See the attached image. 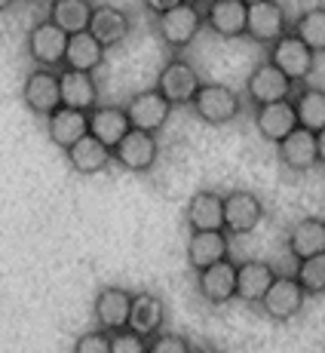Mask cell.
Returning <instances> with one entry per match:
<instances>
[{
	"instance_id": "obj_38",
	"label": "cell",
	"mask_w": 325,
	"mask_h": 353,
	"mask_svg": "<svg viewBox=\"0 0 325 353\" xmlns=\"http://www.w3.org/2000/svg\"><path fill=\"white\" fill-rule=\"evenodd\" d=\"M193 353H224V350H218V347H193Z\"/></svg>"
},
{
	"instance_id": "obj_37",
	"label": "cell",
	"mask_w": 325,
	"mask_h": 353,
	"mask_svg": "<svg viewBox=\"0 0 325 353\" xmlns=\"http://www.w3.org/2000/svg\"><path fill=\"white\" fill-rule=\"evenodd\" d=\"M316 154H319V166L325 169V129L316 132Z\"/></svg>"
},
{
	"instance_id": "obj_12",
	"label": "cell",
	"mask_w": 325,
	"mask_h": 353,
	"mask_svg": "<svg viewBox=\"0 0 325 353\" xmlns=\"http://www.w3.org/2000/svg\"><path fill=\"white\" fill-rule=\"evenodd\" d=\"M126 117H129L132 129H141V132H162V126L169 123V114H172V101H169L162 92L154 86V90L135 92V96L126 101Z\"/></svg>"
},
{
	"instance_id": "obj_14",
	"label": "cell",
	"mask_w": 325,
	"mask_h": 353,
	"mask_svg": "<svg viewBox=\"0 0 325 353\" xmlns=\"http://www.w3.org/2000/svg\"><path fill=\"white\" fill-rule=\"evenodd\" d=\"M92 37L98 40L105 50H114V46L126 43V37L132 34V16L123 10V6L114 3H96L90 16V28Z\"/></svg>"
},
{
	"instance_id": "obj_32",
	"label": "cell",
	"mask_w": 325,
	"mask_h": 353,
	"mask_svg": "<svg viewBox=\"0 0 325 353\" xmlns=\"http://www.w3.org/2000/svg\"><path fill=\"white\" fill-rule=\"evenodd\" d=\"M295 280L301 283V289L307 292V298L325 295V252L295 261Z\"/></svg>"
},
{
	"instance_id": "obj_23",
	"label": "cell",
	"mask_w": 325,
	"mask_h": 353,
	"mask_svg": "<svg viewBox=\"0 0 325 353\" xmlns=\"http://www.w3.org/2000/svg\"><path fill=\"white\" fill-rule=\"evenodd\" d=\"M65 157H67V163H71L74 172H80V175H98V172H105V169H111L114 151L107 145H101L96 135L86 132L83 139L74 141V145L67 148Z\"/></svg>"
},
{
	"instance_id": "obj_28",
	"label": "cell",
	"mask_w": 325,
	"mask_h": 353,
	"mask_svg": "<svg viewBox=\"0 0 325 353\" xmlns=\"http://www.w3.org/2000/svg\"><path fill=\"white\" fill-rule=\"evenodd\" d=\"M105 46L92 37L90 31L80 34H67V50H65V65L62 68H74V71H98L105 65Z\"/></svg>"
},
{
	"instance_id": "obj_5",
	"label": "cell",
	"mask_w": 325,
	"mask_h": 353,
	"mask_svg": "<svg viewBox=\"0 0 325 353\" xmlns=\"http://www.w3.org/2000/svg\"><path fill=\"white\" fill-rule=\"evenodd\" d=\"M25 50H28V59L34 62V68H59L65 65V50H67V34L52 25L50 19H40L37 25H31L28 37H25Z\"/></svg>"
},
{
	"instance_id": "obj_39",
	"label": "cell",
	"mask_w": 325,
	"mask_h": 353,
	"mask_svg": "<svg viewBox=\"0 0 325 353\" xmlns=\"http://www.w3.org/2000/svg\"><path fill=\"white\" fill-rule=\"evenodd\" d=\"M12 3H16V0H0V12H6V10H10V6Z\"/></svg>"
},
{
	"instance_id": "obj_9",
	"label": "cell",
	"mask_w": 325,
	"mask_h": 353,
	"mask_svg": "<svg viewBox=\"0 0 325 353\" xmlns=\"http://www.w3.org/2000/svg\"><path fill=\"white\" fill-rule=\"evenodd\" d=\"M200 86H202V77H200V71H196V65L181 56H172L157 74V90L172 101V108L191 105Z\"/></svg>"
},
{
	"instance_id": "obj_31",
	"label": "cell",
	"mask_w": 325,
	"mask_h": 353,
	"mask_svg": "<svg viewBox=\"0 0 325 353\" xmlns=\"http://www.w3.org/2000/svg\"><path fill=\"white\" fill-rule=\"evenodd\" d=\"M292 31L316 52V56L325 52V6H310V10H304L292 22Z\"/></svg>"
},
{
	"instance_id": "obj_34",
	"label": "cell",
	"mask_w": 325,
	"mask_h": 353,
	"mask_svg": "<svg viewBox=\"0 0 325 353\" xmlns=\"http://www.w3.org/2000/svg\"><path fill=\"white\" fill-rule=\"evenodd\" d=\"M74 353H111V335L96 325L74 341Z\"/></svg>"
},
{
	"instance_id": "obj_22",
	"label": "cell",
	"mask_w": 325,
	"mask_h": 353,
	"mask_svg": "<svg viewBox=\"0 0 325 353\" xmlns=\"http://www.w3.org/2000/svg\"><path fill=\"white\" fill-rule=\"evenodd\" d=\"M59 92H62L65 108L77 111H92L98 105V83L92 74L74 71V68H59Z\"/></svg>"
},
{
	"instance_id": "obj_36",
	"label": "cell",
	"mask_w": 325,
	"mask_h": 353,
	"mask_svg": "<svg viewBox=\"0 0 325 353\" xmlns=\"http://www.w3.org/2000/svg\"><path fill=\"white\" fill-rule=\"evenodd\" d=\"M178 3H181V0H141V6H145L154 19L162 16V12H169L172 6H178Z\"/></svg>"
},
{
	"instance_id": "obj_8",
	"label": "cell",
	"mask_w": 325,
	"mask_h": 353,
	"mask_svg": "<svg viewBox=\"0 0 325 353\" xmlns=\"http://www.w3.org/2000/svg\"><path fill=\"white\" fill-rule=\"evenodd\" d=\"M286 31H292V22H289L286 6H282L280 0H258V3H249L246 37L252 40V43L270 46Z\"/></svg>"
},
{
	"instance_id": "obj_21",
	"label": "cell",
	"mask_w": 325,
	"mask_h": 353,
	"mask_svg": "<svg viewBox=\"0 0 325 353\" xmlns=\"http://www.w3.org/2000/svg\"><path fill=\"white\" fill-rule=\"evenodd\" d=\"M46 120V139L52 141L56 148H67L74 145V141H80L86 132H90V111H77V108H56V111L50 114Z\"/></svg>"
},
{
	"instance_id": "obj_29",
	"label": "cell",
	"mask_w": 325,
	"mask_h": 353,
	"mask_svg": "<svg viewBox=\"0 0 325 353\" xmlns=\"http://www.w3.org/2000/svg\"><path fill=\"white\" fill-rule=\"evenodd\" d=\"M292 105L297 114V126L310 129V132L325 129V90H319V86H301V90H295Z\"/></svg>"
},
{
	"instance_id": "obj_3",
	"label": "cell",
	"mask_w": 325,
	"mask_h": 353,
	"mask_svg": "<svg viewBox=\"0 0 325 353\" xmlns=\"http://www.w3.org/2000/svg\"><path fill=\"white\" fill-rule=\"evenodd\" d=\"M267 59L280 68L289 80H295V86L304 83L316 68V52L310 50L295 31H286L280 40H273V43L267 46Z\"/></svg>"
},
{
	"instance_id": "obj_41",
	"label": "cell",
	"mask_w": 325,
	"mask_h": 353,
	"mask_svg": "<svg viewBox=\"0 0 325 353\" xmlns=\"http://www.w3.org/2000/svg\"><path fill=\"white\" fill-rule=\"evenodd\" d=\"M25 3H43V0H25Z\"/></svg>"
},
{
	"instance_id": "obj_16",
	"label": "cell",
	"mask_w": 325,
	"mask_h": 353,
	"mask_svg": "<svg viewBox=\"0 0 325 353\" xmlns=\"http://www.w3.org/2000/svg\"><path fill=\"white\" fill-rule=\"evenodd\" d=\"M246 16H249L246 0H209L206 10H202L206 28L224 40L246 37Z\"/></svg>"
},
{
	"instance_id": "obj_17",
	"label": "cell",
	"mask_w": 325,
	"mask_h": 353,
	"mask_svg": "<svg viewBox=\"0 0 325 353\" xmlns=\"http://www.w3.org/2000/svg\"><path fill=\"white\" fill-rule=\"evenodd\" d=\"M185 255H187L191 270L212 268L215 261L230 258V234L227 230H191Z\"/></svg>"
},
{
	"instance_id": "obj_15",
	"label": "cell",
	"mask_w": 325,
	"mask_h": 353,
	"mask_svg": "<svg viewBox=\"0 0 325 353\" xmlns=\"http://www.w3.org/2000/svg\"><path fill=\"white\" fill-rule=\"evenodd\" d=\"M196 292L202 295V301L221 307V304L236 298V261H215L212 268L196 270Z\"/></svg>"
},
{
	"instance_id": "obj_35",
	"label": "cell",
	"mask_w": 325,
	"mask_h": 353,
	"mask_svg": "<svg viewBox=\"0 0 325 353\" xmlns=\"http://www.w3.org/2000/svg\"><path fill=\"white\" fill-rule=\"evenodd\" d=\"M111 353H147V338H141L138 332L123 329L111 335Z\"/></svg>"
},
{
	"instance_id": "obj_26",
	"label": "cell",
	"mask_w": 325,
	"mask_h": 353,
	"mask_svg": "<svg viewBox=\"0 0 325 353\" xmlns=\"http://www.w3.org/2000/svg\"><path fill=\"white\" fill-rule=\"evenodd\" d=\"M286 249L295 261L325 252V219L310 215V219L295 221L292 230H289V236H286Z\"/></svg>"
},
{
	"instance_id": "obj_1",
	"label": "cell",
	"mask_w": 325,
	"mask_h": 353,
	"mask_svg": "<svg viewBox=\"0 0 325 353\" xmlns=\"http://www.w3.org/2000/svg\"><path fill=\"white\" fill-rule=\"evenodd\" d=\"M191 111L209 126H227L242 114V96L227 83H202L191 101Z\"/></svg>"
},
{
	"instance_id": "obj_6",
	"label": "cell",
	"mask_w": 325,
	"mask_h": 353,
	"mask_svg": "<svg viewBox=\"0 0 325 353\" xmlns=\"http://www.w3.org/2000/svg\"><path fill=\"white\" fill-rule=\"evenodd\" d=\"M264 209L261 196L255 191H246V188H233L230 194H224V230L230 236H249L261 228Z\"/></svg>"
},
{
	"instance_id": "obj_7",
	"label": "cell",
	"mask_w": 325,
	"mask_h": 353,
	"mask_svg": "<svg viewBox=\"0 0 325 353\" xmlns=\"http://www.w3.org/2000/svg\"><path fill=\"white\" fill-rule=\"evenodd\" d=\"M242 92H246V99L252 101L255 108H261V105H270V101L292 99L295 80H289L270 59H261V62L252 68V74L246 77V90Z\"/></svg>"
},
{
	"instance_id": "obj_40",
	"label": "cell",
	"mask_w": 325,
	"mask_h": 353,
	"mask_svg": "<svg viewBox=\"0 0 325 353\" xmlns=\"http://www.w3.org/2000/svg\"><path fill=\"white\" fill-rule=\"evenodd\" d=\"M187 3H209V0H187Z\"/></svg>"
},
{
	"instance_id": "obj_42",
	"label": "cell",
	"mask_w": 325,
	"mask_h": 353,
	"mask_svg": "<svg viewBox=\"0 0 325 353\" xmlns=\"http://www.w3.org/2000/svg\"><path fill=\"white\" fill-rule=\"evenodd\" d=\"M246 3H258V0H246Z\"/></svg>"
},
{
	"instance_id": "obj_18",
	"label": "cell",
	"mask_w": 325,
	"mask_h": 353,
	"mask_svg": "<svg viewBox=\"0 0 325 353\" xmlns=\"http://www.w3.org/2000/svg\"><path fill=\"white\" fill-rule=\"evenodd\" d=\"M255 129H258L261 139L270 141V145H280L286 135H292L297 129V114H295L292 99L270 101V105L255 108Z\"/></svg>"
},
{
	"instance_id": "obj_2",
	"label": "cell",
	"mask_w": 325,
	"mask_h": 353,
	"mask_svg": "<svg viewBox=\"0 0 325 353\" xmlns=\"http://www.w3.org/2000/svg\"><path fill=\"white\" fill-rule=\"evenodd\" d=\"M202 28H206V19H202L200 3H187V0L157 16V34L169 50H187Z\"/></svg>"
},
{
	"instance_id": "obj_19",
	"label": "cell",
	"mask_w": 325,
	"mask_h": 353,
	"mask_svg": "<svg viewBox=\"0 0 325 353\" xmlns=\"http://www.w3.org/2000/svg\"><path fill=\"white\" fill-rule=\"evenodd\" d=\"M276 157L289 169V172H310L313 166H319V154H316V132L297 126L292 135L276 145Z\"/></svg>"
},
{
	"instance_id": "obj_11",
	"label": "cell",
	"mask_w": 325,
	"mask_h": 353,
	"mask_svg": "<svg viewBox=\"0 0 325 353\" xmlns=\"http://www.w3.org/2000/svg\"><path fill=\"white\" fill-rule=\"evenodd\" d=\"M132 295L135 292L123 286H105L98 289L96 301H92V320L101 332L114 335V332L129 329V310H132Z\"/></svg>"
},
{
	"instance_id": "obj_4",
	"label": "cell",
	"mask_w": 325,
	"mask_h": 353,
	"mask_svg": "<svg viewBox=\"0 0 325 353\" xmlns=\"http://www.w3.org/2000/svg\"><path fill=\"white\" fill-rule=\"evenodd\" d=\"M307 304V292L301 289V283L295 280V274H276V280L270 283L267 295L261 298V314L273 323H289Z\"/></svg>"
},
{
	"instance_id": "obj_33",
	"label": "cell",
	"mask_w": 325,
	"mask_h": 353,
	"mask_svg": "<svg viewBox=\"0 0 325 353\" xmlns=\"http://www.w3.org/2000/svg\"><path fill=\"white\" fill-rule=\"evenodd\" d=\"M147 353H193V344L178 332H157L147 338Z\"/></svg>"
},
{
	"instance_id": "obj_27",
	"label": "cell",
	"mask_w": 325,
	"mask_h": 353,
	"mask_svg": "<svg viewBox=\"0 0 325 353\" xmlns=\"http://www.w3.org/2000/svg\"><path fill=\"white\" fill-rule=\"evenodd\" d=\"M166 323V304L160 295L154 292H138L132 295V310H129V329L138 332L141 338H154L157 332H162Z\"/></svg>"
},
{
	"instance_id": "obj_10",
	"label": "cell",
	"mask_w": 325,
	"mask_h": 353,
	"mask_svg": "<svg viewBox=\"0 0 325 353\" xmlns=\"http://www.w3.org/2000/svg\"><path fill=\"white\" fill-rule=\"evenodd\" d=\"M160 160V145L154 132H141V129H129L120 139V145L114 148V163L123 166L126 172H151Z\"/></svg>"
},
{
	"instance_id": "obj_13",
	"label": "cell",
	"mask_w": 325,
	"mask_h": 353,
	"mask_svg": "<svg viewBox=\"0 0 325 353\" xmlns=\"http://www.w3.org/2000/svg\"><path fill=\"white\" fill-rule=\"evenodd\" d=\"M22 101L34 117H50L56 108H62L59 71H52V68H34L22 83Z\"/></svg>"
},
{
	"instance_id": "obj_25",
	"label": "cell",
	"mask_w": 325,
	"mask_h": 353,
	"mask_svg": "<svg viewBox=\"0 0 325 353\" xmlns=\"http://www.w3.org/2000/svg\"><path fill=\"white\" fill-rule=\"evenodd\" d=\"M129 129H132V123H129V117H126V108L96 105L90 111V135H96L101 145H107L111 151L120 145V139H123Z\"/></svg>"
},
{
	"instance_id": "obj_24",
	"label": "cell",
	"mask_w": 325,
	"mask_h": 353,
	"mask_svg": "<svg viewBox=\"0 0 325 353\" xmlns=\"http://www.w3.org/2000/svg\"><path fill=\"white\" fill-rule=\"evenodd\" d=\"M185 219L191 230H224V196L218 191H196L187 200Z\"/></svg>"
},
{
	"instance_id": "obj_30",
	"label": "cell",
	"mask_w": 325,
	"mask_h": 353,
	"mask_svg": "<svg viewBox=\"0 0 325 353\" xmlns=\"http://www.w3.org/2000/svg\"><path fill=\"white\" fill-rule=\"evenodd\" d=\"M90 0H50V22L59 25L65 34H80L90 28V16H92Z\"/></svg>"
},
{
	"instance_id": "obj_20",
	"label": "cell",
	"mask_w": 325,
	"mask_h": 353,
	"mask_svg": "<svg viewBox=\"0 0 325 353\" xmlns=\"http://www.w3.org/2000/svg\"><path fill=\"white\" fill-rule=\"evenodd\" d=\"M276 280V270L270 261H258V258H249V261L236 264V301L252 304L258 307L261 298L267 295L270 283Z\"/></svg>"
}]
</instances>
